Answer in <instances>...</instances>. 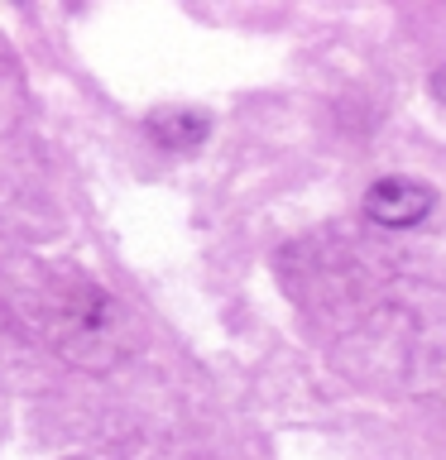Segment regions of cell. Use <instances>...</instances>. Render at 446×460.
Instances as JSON below:
<instances>
[{"mask_svg":"<svg viewBox=\"0 0 446 460\" xmlns=\"http://www.w3.org/2000/svg\"><path fill=\"white\" fill-rule=\"evenodd\" d=\"M432 207H437V192L417 178H379L365 192V216L384 230H413L423 226Z\"/></svg>","mask_w":446,"mask_h":460,"instance_id":"cell-1","label":"cell"},{"mask_svg":"<svg viewBox=\"0 0 446 460\" xmlns=\"http://www.w3.org/2000/svg\"><path fill=\"white\" fill-rule=\"evenodd\" d=\"M144 129L154 135L158 149H168V154H187V149H197V144L211 135V120H207L201 111L168 106V111H154L149 120H144Z\"/></svg>","mask_w":446,"mask_h":460,"instance_id":"cell-2","label":"cell"},{"mask_svg":"<svg viewBox=\"0 0 446 460\" xmlns=\"http://www.w3.org/2000/svg\"><path fill=\"white\" fill-rule=\"evenodd\" d=\"M432 96L446 106V67H437V77H432Z\"/></svg>","mask_w":446,"mask_h":460,"instance_id":"cell-3","label":"cell"}]
</instances>
